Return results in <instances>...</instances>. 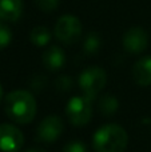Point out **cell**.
Returning <instances> with one entry per match:
<instances>
[{
    "label": "cell",
    "mask_w": 151,
    "mask_h": 152,
    "mask_svg": "<svg viewBox=\"0 0 151 152\" xmlns=\"http://www.w3.org/2000/svg\"><path fill=\"white\" fill-rule=\"evenodd\" d=\"M3 100V88H1V86H0V102Z\"/></svg>",
    "instance_id": "cell-21"
},
{
    "label": "cell",
    "mask_w": 151,
    "mask_h": 152,
    "mask_svg": "<svg viewBox=\"0 0 151 152\" xmlns=\"http://www.w3.org/2000/svg\"><path fill=\"white\" fill-rule=\"evenodd\" d=\"M29 39H31V42L34 43L36 47H44L51 40V32L47 27L37 26L31 31Z\"/></svg>",
    "instance_id": "cell-13"
},
{
    "label": "cell",
    "mask_w": 151,
    "mask_h": 152,
    "mask_svg": "<svg viewBox=\"0 0 151 152\" xmlns=\"http://www.w3.org/2000/svg\"><path fill=\"white\" fill-rule=\"evenodd\" d=\"M128 144V135L118 124H106L96 129L92 136L95 152H125Z\"/></svg>",
    "instance_id": "cell-2"
},
{
    "label": "cell",
    "mask_w": 151,
    "mask_h": 152,
    "mask_svg": "<svg viewBox=\"0 0 151 152\" xmlns=\"http://www.w3.org/2000/svg\"><path fill=\"white\" fill-rule=\"evenodd\" d=\"M21 0H0V19L5 21H16L21 15Z\"/></svg>",
    "instance_id": "cell-11"
},
{
    "label": "cell",
    "mask_w": 151,
    "mask_h": 152,
    "mask_svg": "<svg viewBox=\"0 0 151 152\" xmlns=\"http://www.w3.org/2000/svg\"><path fill=\"white\" fill-rule=\"evenodd\" d=\"M45 83H47V80H45L44 76L36 75V76H34V77H31V80H29V87H31V89L34 92H40L42 89L45 88Z\"/></svg>",
    "instance_id": "cell-18"
},
{
    "label": "cell",
    "mask_w": 151,
    "mask_h": 152,
    "mask_svg": "<svg viewBox=\"0 0 151 152\" xmlns=\"http://www.w3.org/2000/svg\"><path fill=\"white\" fill-rule=\"evenodd\" d=\"M98 108L103 116H112L117 113L119 108V100L114 95H103L98 102Z\"/></svg>",
    "instance_id": "cell-12"
},
{
    "label": "cell",
    "mask_w": 151,
    "mask_h": 152,
    "mask_svg": "<svg viewBox=\"0 0 151 152\" xmlns=\"http://www.w3.org/2000/svg\"><path fill=\"white\" fill-rule=\"evenodd\" d=\"M35 4L43 12H52L58 8L59 0H35Z\"/></svg>",
    "instance_id": "cell-17"
},
{
    "label": "cell",
    "mask_w": 151,
    "mask_h": 152,
    "mask_svg": "<svg viewBox=\"0 0 151 152\" xmlns=\"http://www.w3.org/2000/svg\"><path fill=\"white\" fill-rule=\"evenodd\" d=\"M133 77L141 87L151 86V56H144L134 64Z\"/></svg>",
    "instance_id": "cell-9"
},
{
    "label": "cell",
    "mask_w": 151,
    "mask_h": 152,
    "mask_svg": "<svg viewBox=\"0 0 151 152\" xmlns=\"http://www.w3.org/2000/svg\"><path fill=\"white\" fill-rule=\"evenodd\" d=\"M12 40V34H11L10 28L3 24H0V50L5 48Z\"/></svg>",
    "instance_id": "cell-19"
},
{
    "label": "cell",
    "mask_w": 151,
    "mask_h": 152,
    "mask_svg": "<svg viewBox=\"0 0 151 152\" xmlns=\"http://www.w3.org/2000/svg\"><path fill=\"white\" fill-rule=\"evenodd\" d=\"M107 74L100 67H88L79 76V87L82 89V94L90 100L95 99L106 87Z\"/></svg>",
    "instance_id": "cell-3"
},
{
    "label": "cell",
    "mask_w": 151,
    "mask_h": 152,
    "mask_svg": "<svg viewBox=\"0 0 151 152\" xmlns=\"http://www.w3.org/2000/svg\"><path fill=\"white\" fill-rule=\"evenodd\" d=\"M100 45H102L100 36H99L96 32H90L84 39L83 48H84V52L87 53V55H95V53L99 52Z\"/></svg>",
    "instance_id": "cell-14"
},
{
    "label": "cell",
    "mask_w": 151,
    "mask_h": 152,
    "mask_svg": "<svg viewBox=\"0 0 151 152\" xmlns=\"http://www.w3.org/2000/svg\"><path fill=\"white\" fill-rule=\"evenodd\" d=\"M36 102L34 95L26 89H16L5 96V115L18 124H28L36 115Z\"/></svg>",
    "instance_id": "cell-1"
},
{
    "label": "cell",
    "mask_w": 151,
    "mask_h": 152,
    "mask_svg": "<svg viewBox=\"0 0 151 152\" xmlns=\"http://www.w3.org/2000/svg\"><path fill=\"white\" fill-rule=\"evenodd\" d=\"M55 36L64 44H74L82 36V24L72 15H64L56 21Z\"/></svg>",
    "instance_id": "cell-5"
},
{
    "label": "cell",
    "mask_w": 151,
    "mask_h": 152,
    "mask_svg": "<svg viewBox=\"0 0 151 152\" xmlns=\"http://www.w3.org/2000/svg\"><path fill=\"white\" fill-rule=\"evenodd\" d=\"M63 131L64 123L62 118L56 115H50L39 123L36 128V136L37 140H40V142L45 143V144H51L62 136Z\"/></svg>",
    "instance_id": "cell-6"
},
{
    "label": "cell",
    "mask_w": 151,
    "mask_h": 152,
    "mask_svg": "<svg viewBox=\"0 0 151 152\" xmlns=\"http://www.w3.org/2000/svg\"><path fill=\"white\" fill-rule=\"evenodd\" d=\"M149 36L141 27H133L123 36V47L130 53H141L147 48Z\"/></svg>",
    "instance_id": "cell-8"
},
{
    "label": "cell",
    "mask_w": 151,
    "mask_h": 152,
    "mask_svg": "<svg viewBox=\"0 0 151 152\" xmlns=\"http://www.w3.org/2000/svg\"><path fill=\"white\" fill-rule=\"evenodd\" d=\"M42 61L48 71H59L63 68L66 63V55L60 47L52 45L47 51H44L42 56Z\"/></svg>",
    "instance_id": "cell-10"
},
{
    "label": "cell",
    "mask_w": 151,
    "mask_h": 152,
    "mask_svg": "<svg viewBox=\"0 0 151 152\" xmlns=\"http://www.w3.org/2000/svg\"><path fill=\"white\" fill-rule=\"evenodd\" d=\"M24 144V136L18 127L12 124H0V151L19 152Z\"/></svg>",
    "instance_id": "cell-7"
},
{
    "label": "cell",
    "mask_w": 151,
    "mask_h": 152,
    "mask_svg": "<svg viewBox=\"0 0 151 152\" xmlns=\"http://www.w3.org/2000/svg\"><path fill=\"white\" fill-rule=\"evenodd\" d=\"M62 152H88V150L82 140H71L64 145Z\"/></svg>",
    "instance_id": "cell-16"
},
{
    "label": "cell",
    "mask_w": 151,
    "mask_h": 152,
    "mask_svg": "<svg viewBox=\"0 0 151 152\" xmlns=\"http://www.w3.org/2000/svg\"><path fill=\"white\" fill-rule=\"evenodd\" d=\"M66 116L75 127H83L92 118V100L82 96H74L66 105Z\"/></svg>",
    "instance_id": "cell-4"
},
{
    "label": "cell",
    "mask_w": 151,
    "mask_h": 152,
    "mask_svg": "<svg viewBox=\"0 0 151 152\" xmlns=\"http://www.w3.org/2000/svg\"><path fill=\"white\" fill-rule=\"evenodd\" d=\"M72 86H74V80H72L70 76H67V75L59 76V77L55 80L56 89H58L59 92H62V94H66V92L71 91Z\"/></svg>",
    "instance_id": "cell-15"
},
{
    "label": "cell",
    "mask_w": 151,
    "mask_h": 152,
    "mask_svg": "<svg viewBox=\"0 0 151 152\" xmlns=\"http://www.w3.org/2000/svg\"><path fill=\"white\" fill-rule=\"evenodd\" d=\"M26 152H45V151L42 150V148H29V150H27Z\"/></svg>",
    "instance_id": "cell-20"
}]
</instances>
